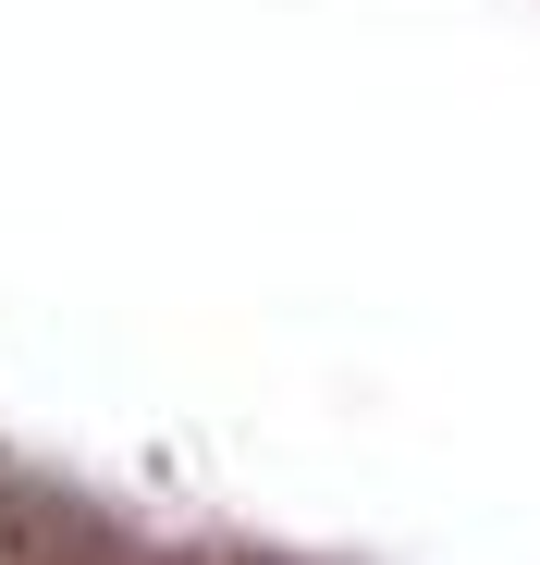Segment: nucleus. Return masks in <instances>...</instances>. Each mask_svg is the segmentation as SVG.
Listing matches in <instances>:
<instances>
[{
	"label": "nucleus",
	"mask_w": 540,
	"mask_h": 565,
	"mask_svg": "<svg viewBox=\"0 0 540 565\" xmlns=\"http://www.w3.org/2000/svg\"><path fill=\"white\" fill-rule=\"evenodd\" d=\"M0 565H13V529H0Z\"/></svg>",
	"instance_id": "nucleus-1"
}]
</instances>
